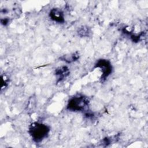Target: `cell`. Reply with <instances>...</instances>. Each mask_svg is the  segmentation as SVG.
Segmentation results:
<instances>
[{
    "mask_svg": "<svg viewBox=\"0 0 148 148\" xmlns=\"http://www.w3.org/2000/svg\"><path fill=\"white\" fill-rule=\"evenodd\" d=\"M50 128L48 125L36 122L32 123L28 130L32 139L36 143L42 142L48 136Z\"/></svg>",
    "mask_w": 148,
    "mask_h": 148,
    "instance_id": "6da1fadb",
    "label": "cell"
},
{
    "mask_svg": "<svg viewBox=\"0 0 148 148\" xmlns=\"http://www.w3.org/2000/svg\"><path fill=\"white\" fill-rule=\"evenodd\" d=\"M89 99L82 95H77L71 98L68 103L67 109L72 112H83L88 108Z\"/></svg>",
    "mask_w": 148,
    "mask_h": 148,
    "instance_id": "7a4b0ae2",
    "label": "cell"
},
{
    "mask_svg": "<svg viewBox=\"0 0 148 148\" xmlns=\"http://www.w3.org/2000/svg\"><path fill=\"white\" fill-rule=\"evenodd\" d=\"M95 68L101 69L102 76L101 77V82H104L106 79L111 74L112 72V66L110 62L105 59L99 60L95 65Z\"/></svg>",
    "mask_w": 148,
    "mask_h": 148,
    "instance_id": "3957f363",
    "label": "cell"
},
{
    "mask_svg": "<svg viewBox=\"0 0 148 148\" xmlns=\"http://www.w3.org/2000/svg\"><path fill=\"white\" fill-rule=\"evenodd\" d=\"M50 18L58 23L64 22V16L62 11L58 8H53L49 12Z\"/></svg>",
    "mask_w": 148,
    "mask_h": 148,
    "instance_id": "277c9868",
    "label": "cell"
},
{
    "mask_svg": "<svg viewBox=\"0 0 148 148\" xmlns=\"http://www.w3.org/2000/svg\"><path fill=\"white\" fill-rule=\"evenodd\" d=\"M55 74L57 76V82H60L69 75V70L66 66H63L57 69Z\"/></svg>",
    "mask_w": 148,
    "mask_h": 148,
    "instance_id": "5b68a950",
    "label": "cell"
},
{
    "mask_svg": "<svg viewBox=\"0 0 148 148\" xmlns=\"http://www.w3.org/2000/svg\"><path fill=\"white\" fill-rule=\"evenodd\" d=\"M79 56L77 54V53H75L68 56H66V55L63 56L60 58L62 61H64L68 63H71L72 62L76 61L79 58Z\"/></svg>",
    "mask_w": 148,
    "mask_h": 148,
    "instance_id": "8992f818",
    "label": "cell"
},
{
    "mask_svg": "<svg viewBox=\"0 0 148 148\" xmlns=\"http://www.w3.org/2000/svg\"><path fill=\"white\" fill-rule=\"evenodd\" d=\"M90 34V31L88 28L83 27L78 31V35L81 36H88Z\"/></svg>",
    "mask_w": 148,
    "mask_h": 148,
    "instance_id": "52a82bcc",
    "label": "cell"
},
{
    "mask_svg": "<svg viewBox=\"0 0 148 148\" xmlns=\"http://www.w3.org/2000/svg\"><path fill=\"white\" fill-rule=\"evenodd\" d=\"M2 84L1 89L2 90V88H3L4 87H6L8 84V79H6L5 76H2Z\"/></svg>",
    "mask_w": 148,
    "mask_h": 148,
    "instance_id": "ba28073f",
    "label": "cell"
},
{
    "mask_svg": "<svg viewBox=\"0 0 148 148\" xmlns=\"http://www.w3.org/2000/svg\"><path fill=\"white\" fill-rule=\"evenodd\" d=\"M9 20L8 19V18H1V24L4 25H6L8 24Z\"/></svg>",
    "mask_w": 148,
    "mask_h": 148,
    "instance_id": "9c48e42d",
    "label": "cell"
}]
</instances>
